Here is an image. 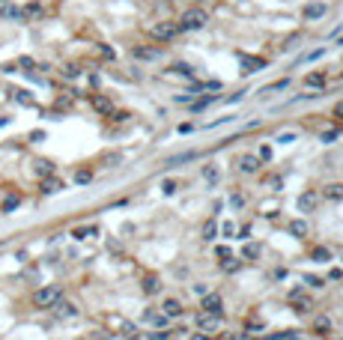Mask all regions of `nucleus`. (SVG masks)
I'll list each match as a JSON object with an SVG mask.
<instances>
[{
  "label": "nucleus",
  "mask_w": 343,
  "mask_h": 340,
  "mask_svg": "<svg viewBox=\"0 0 343 340\" xmlns=\"http://www.w3.org/2000/svg\"><path fill=\"white\" fill-rule=\"evenodd\" d=\"M290 302H293V311H299V314H308V311H311V299H308L305 293H299V290L290 296Z\"/></svg>",
  "instance_id": "obj_7"
},
{
  "label": "nucleus",
  "mask_w": 343,
  "mask_h": 340,
  "mask_svg": "<svg viewBox=\"0 0 343 340\" xmlns=\"http://www.w3.org/2000/svg\"><path fill=\"white\" fill-rule=\"evenodd\" d=\"M57 299H63V290H60V287H42V290H36L33 305H36V308H51Z\"/></svg>",
  "instance_id": "obj_2"
},
{
  "label": "nucleus",
  "mask_w": 343,
  "mask_h": 340,
  "mask_svg": "<svg viewBox=\"0 0 343 340\" xmlns=\"http://www.w3.org/2000/svg\"><path fill=\"white\" fill-rule=\"evenodd\" d=\"M326 15V6L323 3H311L308 9H305V18H323Z\"/></svg>",
  "instance_id": "obj_13"
},
{
  "label": "nucleus",
  "mask_w": 343,
  "mask_h": 340,
  "mask_svg": "<svg viewBox=\"0 0 343 340\" xmlns=\"http://www.w3.org/2000/svg\"><path fill=\"white\" fill-rule=\"evenodd\" d=\"M257 167H260V161H257L254 155H245V158H242V170H245V173H254Z\"/></svg>",
  "instance_id": "obj_18"
},
{
  "label": "nucleus",
  "mask_w": 343,
  "mask_h": 340,
  "mask_svg": "<svg viewBox=\"0 0 343 340\" xmlns=\"http://www.w3.org/2000/svg\"><path fill=\"white\" fill-rule=\"evenodd\" d=\"M36 173H39V176H51V173H54V164L45 161V158H39V161H36Z\"/></svg>",
  "instance_id": "obj_16"
},
{
  "label": "nucleus",
  "mask_w": 343,
  "mask_h": 340,
  "mask_svg": "<svg viewBox=\"0 0 343 340\" xmlns=\"http://www.w3.org/2000/svg\"><path fill=\"white\" fill-rule=\"evenodd\" d=\"M239 63H242V75H254V72H263L266 69V60L263 57H239Z\"/></svg>",
  "instance_id": "obj_5"
},
{
  "label": "nucleus",
  "mask_w": 343,
  "mask_h": 340,
  "mask_svg": "<svg viewBox=\"0 0 343 340\" xmlns=\"http://www.w3.org/2000/svg\"><path fill=\"white\" fill-rule=\"evenodd\" d=\"M90 179H93V173H90V170H78V173H75V182H78V185H87Z\"/></svg>",
  "instance_id": "obj_27"
},
{
  "label": "nucleus",
  "mask_w": 343,
  "mask_h": 340,
  "mask_svg": "<svg viewBox=\"0 0 343 340\" xmlns=\"http://www.w3.org/2000/svg\"><path fill=\"white\" fill-rule=\"evenodd\" d=\"M99 54H102V57H108V60H114V57H116V54H114V48H108V45H99Z\"/></svg>",
  "instance_id": "obj_33"
},
{
  "label": "nucleus",
  "mask_w": 343,
  "mask_h": 340,
  "mask_svg": "<svg viewBox=\"0 0 343 340\" xmlns=\"http://www.w3.org/2000/svg\"><path fill=\"white\" fill-rule=\"evenodd\" d=\"M221 269H224V272H239V269H242V263H239V260H233V257H227V260L221 263Z\"/></svg>",
  "instance_id": "obj_24"
},
{
  "label": "nucleus",
  "mask_w": 343,
  "mask_h": 340,
  "mask_svg": "<svg viewBox=\"0 0 343 340\" xmlns=\"http://www.w3.org/2000/svg\"><path fill=\"white\" fill-rule=\"evenodd\" d=\"M203 176H206V179H209V182H215V179H218V173H215V170H212V167H209V170H203Z\"/></svg>",
  "instance_id": "obj_40"
},
{
  "label": "nucleus",
  "mask_w": 343,
  "mask_h": 340,
  "mask_svg": "<svg viewBox=\"0 0 343 340\" xmlns=\"http://www.w3.org/2000/svg\"><path fill=\"white\" fill-rule=\"evenodd\" d=\"M176 24H179V30H200L206 24V12L203 9H188V12H182V18Z\"/></svg>",
  "instance_id": "obj_1"
},
{
  "label": "nucleus",
  "mask_w": 343,
  "mask_h": 340,
  "mask_svg": "<svg viewBox=\"0 0 343 340\" xmlns=\"http://www.w3.org/2000/svg\"><path fill=\"white\" fill-rule=\"evenodd\" d=\"M12 96H15V102H18V105H27V108H33V96H30L27 90H12Z\"/></svg>",
  "instance_id": "obj_14"
},
{
  "label": "nucleus",
  "mask_w": 343,
  "mask_h": 340,
  "mask_svg": "<svg viewBox=\"0 0 343 340\" xmlns=\"http://www.w3.org/2000/svg\"><path fill=\"white\" fill-rule=\"evenodd\" d=\"M215 230H218V227H215V221H209V224L203 227V239H215Z\"/></svg>",
  "instance_id": "obj_29"
},
{
  "label": "nucleus",
  "mask_w": 343,
  "mask_h": 340,
  "mask_svg": "<svg viewBox=\"0 0 343 340\" xmlns=\"http://www.w3.org/2000/svg\"><path fill=\"white\" fill-rule=\"evenodd\" d=\"M96 233V227H87V230H75V239H87V236H93Z\"/></svg>",
  "instance_id": "obj_36"
},
{
  "label": "nucleus",
  "mask_w": 343,
  "mask_h": 340,
  "mask_svg": "<svg viewBox=\"0 0 343 340\" xmlns=\"http://www.w3.org/2000/svg\"><path fill=\"white\" fill-rule=\"evenodd\" d=\"M18 203H21V197H18V194H9V197L3 200V212H12V209H18Z\"/></svg>",
  "instance_id": "obj_22"
},
{
  "label": "nucleus",
  "mask_w": 343,
  "mask_h": 340,
  "mask_svg": "<svg viewBox=\"0 0 343 340\" xmlns=\"http://www.w3.org/2000/svg\"><path fill=\"white\" fill-rule=\"evenodd\" d=\"M317 200H320V197H317L314 191H305V194L299 197V209H302V212H311V209L317 206Z\"/></svg>",
  "instance_id": "obj_9"
},
{
  "label": "nucleus",
  "mask_w": 343,
  "mask_h": 340,
  "mask_svg": "<svg viewBox=\"0 0 343 340\" xmlns=\"http://www.w3.org/2000/svg\"><path fill=\"white\" fill-rule=\"evenodd\" d=\"M314 329H317V335H326V332L332 329V323H329V320H317V326H314Z\"/></svg>",
  "instance_id": "obj_30"
},
{
  "label": "nucleus",
  "mask_w": 343,
  "mask_h": 340,
  "mask_svg": "<svg viewBox=\"0 0 343 340\" xmlns=\"http://www.w3.org/2000/svg\"><path fill=\"white\" fill-rule=\"evenodd\" d=\"M233 233H236V227H233V224H224V236H227V239H230V236H233Z\"/></svg>",
  "instance_id": "obj_42"
},
{
  "label": "nucleus",
  "mask_w": 343,
  "mask_h": 340,
  "mask_svg": "<svg viewBox=\"0 0 343 340\" xmlns=\"http://www.w3.org/2000/svg\"><path fill=\"white\" fill-rule=\"evenodd\" d=\"M218 326H221V314H209V311H200L197 314V329L200 332H218Z\"/></svg>",
  "instance_id": "obj_4"
},
{
  "label": "nucleus",
  "mask_w": 343,
  "mask_h": 340,
  "mask_svg": "<svg viewBox=\"0 0 343 340\" xmlns=\"http://www.w3.org/2000/svg\"><path fill=\"white\" fill-rule=\"evenodd\" d=\"M260 158H263V161H269V158H272V149H269V146H263V149H260Z\"/></svg>",
  "instance_id": "obj_39"
},
{
  "label": "nucleus",
  "mask_w": 343,
  "mask_h": 340,
  "mask_svg": "<svg viewBox=\"0 0 343 340\" xmlns=\"http://www.w3.org/2000/svg\"><path fill=\"white\" fill-rule=\"evenodd\" d=\"M131 57H137V60H158V48H131Z\"/></svg>",
  "instance_id": "obj_10"
},
{
  "label": "nucleus",
  "mask_w": 343,
  "mask_h": 340,
  "mask_svg": "<svg viewBox=\"0 0 343 340\" xmlns=\"http://www.w3.org/2000/svg\"><path fill=\"white\" fill-rule=\"evenodd\" d=\"M60 188H63V182H60V179H51V176H45V182H42V191H45V194H57Z\"/></svg>",
  "instance_id": "obj_12"
},
{
  "label": "nucleus",
  "mask_w": 343,
  "mask_h": 340,
  "mask_svg": "<svg viewBox=\"0 0 343 340\" xmlns=\"http://www.w3.org/2000/svg\"><path fill=\"white\" fill-rule=\"evenodd\" d=\"M164 314H167V317H179V314H182V305H179L176 299H167V302H164Z\"/></svg>",
  "instance_id": "obj_15"
},
{
  "label": "nucleus",
  "mask_w": 343,
  "mask_h": 340,
  "mask_svg": "<svg viewBox=\"0 0 343 340\" xmlns=\"http://www.w3.org/2000/svg\"><path fill=\"white\" fill-rule=\"evenodd\" d=\"M305 84H308V87H323V84H326V75H323V72H314V75L305 78Z\"/></svg>",
  "instance_id": "obj_17"
},
{
  "label": "nucleus",
  "mask_w": 343,
  "mask_h": 340,
  "mask_svg": "<svg viewBox=\"0 0 343 340\" xmlns=\"http://www.w3.org/2000/svg\"><path fill=\"white\" fill-rule=\"evenodd\" d=\"M176 33H179V24H176V21H158V24L152 27V36H155L158 42H170Z\"/></svg>",
  "instance_id": "obj_3"
},
{
  "label": "nucleus",
  "mask_w": 343,
  "mask_h": 340,
  "mask_svg": "<svg viewBox=\"0 0 343 340\" xmlns=\"http://www.w3.org/2000/svg\"><path fill=\"white\" fill-rule=\"evenodd\" d=\"M158 287H161V284H158L155 278H146V281H143V293H155Z\"/></svg>",
  "instance_id": "obj_28"
},
{
  "label": "nucleus",
  "mask_w": 343,
  "mask_h": 340,
  "mask_svg": "<svg viewBox=\"0 0 343 340\" xmlns=\"http://www.w3.org/2000/svg\"><path fill=\"white\" fill-rule=\"evenodd\" d=\"M290 233H293V236H299V239H302V236H305V233H308V224H305V221H293V224H290Z\"/></svg>",
  "instance_id": "obj_23"
},
{
  "label": "nucleus",
  "mask_w": 343,
  "mask_h": 340,
  "mask_svg": "<svg viewBox=\"0 0 343 340\" xmlns=\"http://www.w3.org/2000/svg\"><path fill=\"white\" fill-rule=\"evenodd\" d=\"M51 311H54L60 320H69V317H75V314H78V308H75V305H69V302H63V299H57V302L51 305Z\"/></svg>",
  "instance_id": "obj_6"
},
{
  "label": "nucleus",
  "mask_w": 343,
  "mask_h": 340,
  "mask_svg": "<svg viewBox=\"0 0 343 340\" xmlns=\"http://www.w3.org/2000/svg\"><path fill=\"white\" fill-rule=\"evenodd\" d=\"M18 66H24V69L30 72V69H33V60H30V57H21V60H18Z\"/></svg>",
  "instance_id": "obj_37"
},
{
  "label": "nucleus",
  "mask_w": 343,
  "mask_h": 340,
  "mask_svg": "<svg viewBox=\"0 0 343 340\" xmlns=\"http://www.w3.org/2000/svg\"><path fill=\"white\" fill-rule=\"evenodd\" d=\"M146 320L155 323V326H164V323H167V314H161V311H146Z\"/></svg>",
  "instance_id": "obj_19"
},
{
  "label": "nucleus",
  "mask_w": 343,
  "mask_h": 340,
  "mask_svg": "<svg viewBox=\"0 0 343 340\" xmlns=\"http://www.w3.org/2000/svg\"><path fill=\"white\" fill-rule=\"evenodd\" d=\"M173 191H176V182L167 179V182H164V194H173Z\"/></svg>",
  "instance_id": "obj_41"
},
{
  "label": "nucleus",
  "mask_w": 343,
  "mask_h": 340,
  "mask_svg": "<svg viewBox=\"0 0 343 340\" xmlns=\"http://www.w3.org/2000/svg\"><path fill=\"white\" fill-rule=\"evenodd\" d=\"M90 102H93V108H96L99 113H108V116H111V111H114V105H111V99H105V96H93Z\"/></svg>",
  "instance_id": "obj_8"
},
{
  "label": "nucleus",
  "mask_w": 343,
  "mask_h": 340,
  "mask_svg": "<svg viewBox=\"0 0 343 340\" xmlns=\"http://www.w3.org/2000/svg\"><path fill=\"white\" fill-rule=\"evenodd\" d=\"M335 137H338V128H335V125H332V128H326V131H323V140H326V143H332V140H335Z\"/></svg>",
  "instance_id": "obj_32"
},
{
  "label": "nucleus",
  "mask_w": 343,
  "mask_h": 340,
  "mask_svg": "<svg viewBox=\"0 0 343 340\" xmlns=\"http://www.w3.org/2000/svg\"><path fill=\"white\" fill-rule=\"evenodd\" d=\"M191 340H212L206 332H197V335H191Z\"/></svg>",
  "instance_id": "obj_43"
},
{
  "label": "nucleus",
  "mask_w": 343,
  "mask_h": 340,
  "mask_svg": "<svg viewBox=\"0 0 343 340\" xmlns=\"http://www.w3.org/2000/svg\"><path fill=\"white\" fill-rule=\"evenodd\" d=\"M308 284H311V287H326V281H320V278H314V275H308Z\"/></svg>",
  "instance_id": "obj_38"
},
{
  "label": "nucleus",
  "mask_w": 343,
  "mask_h": 340,
  "mask_svg": "<svg viewBox=\"0 0 343 340\" xmlns=\"http://www.w3.org/2000/svg\"><path fill=\"white\" fill-rule=\"evenodd\" d=\"M314 260H317V263H326V260H332L329 248H314Z\"/></svg>",
  "instance_id": "obj_26"
},
{
  "label": "nucleus",
  "mask_w": 343,
  "mask_h": 340,
  "mask_svg": "<svg viewBox=\"0 0 343 340\" xmlns=\"http://www.w3.org/2000/svg\"><path fill=\"white\" fill-rule=\"evenodd\" d=\"M63 75H66V78H78V75H81V69H78V66H66V69H63Z\"/></svg>",
  "instance_id": "obj_35"
},
{
  "label": "nucleus",
  "mask_w": 343,
  "mask_h": 340,
  "mask_svg": "<svg viewBox=\"0 0 343 340\" xmlns=\"http://www.w3.org/2000/svg\"><path fill=\"white\" fill-rule=\"evenodd\" d=\"M3 18H24V9H18V6H3Z\"/></svg>",
  "instance_id": "obj_21"
},
{
  "label": "nucleus",
  "mask_w": 343,
  "mask_h": 340,
  "mask_svg": "<svg viewBox=\"0 0 343 340\" xmlns=\"http://www.w3.org/2000/svg\"><path fill=\"white\" fill-rule=\"evenodd\" d=\"M173 69H176L179 75H185V78H191V66H185V63H176Z\"/></svg>",
  "instance_id": "obj_34"
},
{
  "label": "nucleus",
  "mask_w": 343,
  "mask_h": 340,
  "mask_svg": "<svg viewBox=\"0 0 343 340\" xmlns=\"http://www.w3.org/2000/svg\"><path fill=\"white\" fill-rule=\"evenodd\" d=\"M203 311H209V314H221V296H206L203 299Z\"/></svg>",
  "instance_id": "obj_11"
},
{
  "label": "nucleus",
  "mask_w": 343,
  "mask_h": 340,
  "mask_svg": "<svg viewBox=\"0 0 343 340\" xmlns=\"http://www.w3.org/2000/svg\"><path fill=\"white\" fill-rule=\"evenodd\" d=\"M335 116H341V119H343V102H338V108H335Z\"/></svg>",
  "instance_id": "obj_44"
},
{
  "label": "nucleus",
  "mask_w": 343,
  "mask_h": 340,
  "mask_svg": "<svg viewBox=\"0 0 343 340\" xmlns=\"http://www.w3.org/2000/svg\"><path fill=\"white\" fill-rule=\"evenodd\" d=\"M39 15H42V6H39V3H30V6L24 9V18H39Z\"/></svg>",
  "instance_id": "obj_25"
},
{
  "label": "nucleus",
  "mask_w": 343,
  "mask_h": 340,
  "mask_svg": "<svg viewBox=\"0 0 343 340\" xmlns=\"http://www.w3.org/2000/svg\"><path fill=\"white\" fill-rule=\"evenodd\" d=\"M326 197H329V200H343V185H329V188H326Z\"/></svg>",
  "instance_id": "obj_20"
},
{
  "label": "nucleus",
  "mask_w": 343,
  "mask_h": 340,
  "mask_svg": "<svg viewBox=\"0 0 343 340\" xmlns=\"http://www.w3.org/2000/svg\"><path fill=\"white\" fill-rule=\"evenodd\" d=\"M206 105H212V96H206V99H197V102H194L191 108H194V111H203Z\"/></svg>",
  "instance_id": "obj_31"
}]
</instances>
